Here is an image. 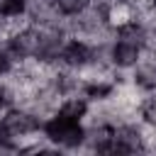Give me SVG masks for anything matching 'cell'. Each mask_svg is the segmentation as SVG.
<instances>
[{
    "instance_id": "6da1fadb",
    "label": "cell",
    "mask_w": 156,
    "mask_h": 156,
    "mask_svg": "<svg viewBox=\"0 0 156 156\" xmlns=\"http://www.w3.org/2000/svg\"><path fill=\"white\" fill-rule=\"evenodd\" d=\"M41 136L54 144L58 151H83L85 146V124L71 119L61 112H51L41 122Z\"/></svg>"
},
{
    "instance_id": "7a4b0ae2",
    "label": "cell",
    "mask_w": 156,
    "mask_h": 156,
    "mask_svg": "<svg viewBox=\"0 0 156 156\" xmlns=\"http://www.w3.org/2000/svg\"><path fill=\"white\" fill-rule=\"evenodd\" d=\"M93 56H95V46L90 41H85L80 37H68L66 44L61 46L56 63L63 68H71V71H80L93 61Z\"/></svg>"
},
{
    "instance_id": "3957f363",
    "label": "cell",
    "mask_w": 156,
    "mask_h": 156,
    "mask_svg": "<svg viewBox=\"0 0 156 156\" xmlns=\"http://www.w3.org/2000/svg\"><path fill=\"white\" fill-rule=\"evenodd\" d=\"M141 46L129 44L124 39H112L107 46V61L112 68H122V71H132L139 61H141Z\"/></svg>"
},
{
    "instance_id": "277c9868",
    "label": "cell",
    "mask_w": 156,
    "mask_h": 156,
    "mask_svg": "<svg viewBox=\"0 0 156 156\" xmlns=\"http://www.w3.org/2000/svg\"><path fill=\"white\" fill-rule=\"evenodd\" d=\"M90 107H93V102H90L85 95L73 93V95H63V100H61V105H58L56 112H61V115H66V117H71V119L85 122V117L90 115Z\"/></svg>"
},
{
    "instance_id": "5b68a950",
    "label": "cell",
    "mask_w": 156,
    "mask_h": 156,
    "mask_svg": "<svg viewBox=\"0 0 156 156\" xmlns=\"http://www.w3.org/2000/svg\"><path fill=\"white\" fill-rule=\"evenodd\" d=\"M29 0H0V20H17L27 17Z\"/></svg>"
},
{
    "instance_id": "8992f818",
    "label": "cell",
    "mask_w": 156,
    "mask_h": 156,
    "mask_svg": "<svg viewBox=\"0 0 156 156\" xmlns=\"http://www.w3.org/2000/svg\"><path fill=\"white\" fill-rule=\"evenodd\" d=\"M17 105V95H15V88H12V83L10 80H0V115L5 112V110H10V107H15Z\"/></svg>"
},
{
    "instance_id": "52a82bcc",
    "label": "cell",
    "mask_w": 156,
    "mask_h": 156,
    "mask_svg": "<svg viewBox=\"0 0 156 156\" xmlns=\"http://www.w3.org/2000/svg\"><path fill=\"white\" fill-rule=\"evenodd\" d=\"M12 68H15V58L0 46V80L2 78H7L10 73H12Z\"/></svg>"
},
{
    "instance_id": "ba28073f",
    "label": "cell",
    "mask_w": 156,
    "mask_h": 156,
    "mask_svg": "<svg viewBox=\"0 0 156 156\" xmlns=\"http://www.w3.org/2000/svg\"><path fill=\"white\" fill-rule=\"evenodd\" d=\"M151 5H154V7H156V0H151Z\"/></svg>"
}]
</instances>
